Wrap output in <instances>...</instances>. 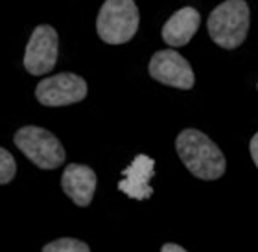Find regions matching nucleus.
<instances>
[{
  "instance_id": "1",
  "label": "nucleus",
  "mask_w": 258,
  "mask_h": 252,
  "mask_svg": "<svg viewBox=\"0 0 258 252\" xmlns=\"http://www.w3.org/2000/svg\"><path fill=\"white\" fill-rule=\"evenodd\" d=\"M175 149L184 167L201 181H216L227 170L225 155L199 129H184L175 138Z\"/></svg>"
},
{
  "instance_id": "2",
  "label": "nucleus",
  "mask_w": 258,
  "mask_h": 252,
  "mask_svg": "<svg viewBox=\"0 0 258 252\" xmlns=\"http://www.w3.org/2000/svg\"><path fill=\"white\" fill-rule=\"evenodd\" d=\"M209 35L218 46L234 50L249 32V6L245 0H225L212 10L207 22Z\"/></svg>"
},
{
  "instance_id": "3",
  "label": "nucleus",
  "mask_w": 258,
  "mask_h": 252,
  "mask_svg": "<svg viewBox=\"0 0 258 252\" xmlns=\"http://www.w3.org/2000/svg\"><path fill=\"white\" fill-rule=\"evenodd\" d=\"M139 8L133 0H105L96 21L98 35L107 44H124L139 30Z\"/></svg>"
},
{
  "instance_id": "4",
  "label": "nucleus",
  "mask_w": 258,
  "mask_h": 252,
  "mask_svg": "<svg viewBox=\"0 0 258 252\" xmlns=\"http://www.w3.org/2000/svg\"><path fill=\"white\" fill-rule=\"evenodd\" d=\"M13 142L19 149L41 170H55L64 162V147L59 138L48 129L37 125H26L19 129L13 136Z\"/></svg>"
},
{
  "instance_id": "5",
  "label": "nucleus",
  "mask_w": 258,
  "mask_h": 252,
  "mask_svg": "<svg viewBox=\"0 0 258 252\" xmlns=\"http://www.w3.org/2000/svg\"><path fill=\"white\" fill-rule=\"evenodd\" d=\"M87 96V81L78 74H55L46 77L35 87V98L44 107H63L72 105Z\"/></svg>"
},
{
  "instance_id": "6",
  "label": "nucleus",
  "mask_w": 258,
  "mask_h": 252,
  "mask_svg": "<svg viewBox=\"0 0 258 252\" xmlns=\"http://www.w3.org/2000/svg\"><path fill=\"white\" fill-rule=\"evenodd\" d=\"M57 52H59L57 32L48 24L37 26L26 44L24 68L32 75L48 74L57 63Z\"/></svg>"
},
{
  "instance_id": "7",
  "label": "nucleus",
  "mask_w": 258,
  "mask_h": 252,
  "mask_svg": "<svg viewBox=\"0 0 258 252\" xmlns=\"http://www.w3.org/2000/svg\"><path fill=\"white\" fill-rule=\"evenodd\" d=\"M150 75L162 85L188 91L196 83L190 63L175 50H159L150 61Z\"/></svg>"
},
{
  "instance_id": "8",
  "label": "nucleus",
  "mask_w": 258,
  "mask_h": 252,
  "mask_svg": "<svg viewBox=\"0 0 258 252\" xmlns=\"http://www.w3.org/2000/svg\"><path fill=\"white\" fill-rule=\"evenodd\" d=\"M153 172H155V160L148 155H137L135 160L131 162V166L122 172L124 179L118 183V190L137 201L150 199L153 193V188L150 186V179L153 177Z\"/></svg>"
},
{
  "instance_id": "9",
  "label": "nucleus",
  "mask_w": 258,
  "mask_h": 252,
  "mask_svg": "<svg viewBox=\"0 0 258 252\" xmlns=\"http://www.w3.org/2000/svg\"><path fill=\"white\" fill-rule=\"evenodd\" d=\"M61 188L78 206H89L96 192V173L83 164H69L61 175Z\"/></svg>"
},
{
  "instance_id": "10",
  "label": "nucleus",
  "mask_w": 258,
  "mask_h": 252,
  "mask_svg": "<svg viewBox=\"0 0 258 252\" xmlns=\"http://www.w3.org/2000/svg\"><path fill=\"white\" fill-rule=\"evenodd\" d=\"M199 22H201V17H199V11L196 8H192V6L181 8L162 26V39H164V43L170 44V46H184V44H188L190 39L199 30Z\"/></svg>"
},
{
  "instance_id": "11",
  "label": "nucleus",
  "mask_w": 258,
  "mask_h": 252,
  "mask_svg": "<svg viewBox=\"0 0 258 252\" xmlns=\"http://www.w3.org/2000/svg\"><path fill=\"white\" fill-rule=\"evenodd\" d=\"M43 252H91L89 245L81 239H74V237H61L55 241L44 245Z\"/></svg>"
},
{
  "instance_id": "12",
  "label": "nucleus",
  "mask_w": 258,
  "mask_h": 252,
  "mask_svg": "<svg viewBox=\"0 0 258 252\" xmlns=\"http://www.w3.org/2000/svg\"><path fill=\"white\" fill-rule=\"evenodd\" d=\"M17 173V162L10 151L0 147V184H8L13 181Z\"/></svg>"
},
{
  "instance_id": "13",
  "label": "nucleus",
  "mask_w": 258,
  "mask_h": 252,
  "mask_svg": "<svg viewBox=\"0 0 258 252\" xmlns=\"http://www.w3.org/2000/svg\"><path fill=\"white\" fill-rule=\"evenodd\" d=\"M249 151H251V156H253L254 166L258 167V133L251 138V144H249Z\"/></svg>"
},
{
  "instance_id": "14",
  "label": "nucleus",
  "mask_w": 258,
  "mask_h": 252,
  "mask_svg": "<svg viewBox=\"0 0 258 252\" xmlns=\"http://www.w3.org/2000/svg\"><path fill=\"white\" fill-rule=\"evenodd\" d=\"M161 252H188V250H184L181 245H175V243H164Z\"/></svg>"
}]
</instances>
